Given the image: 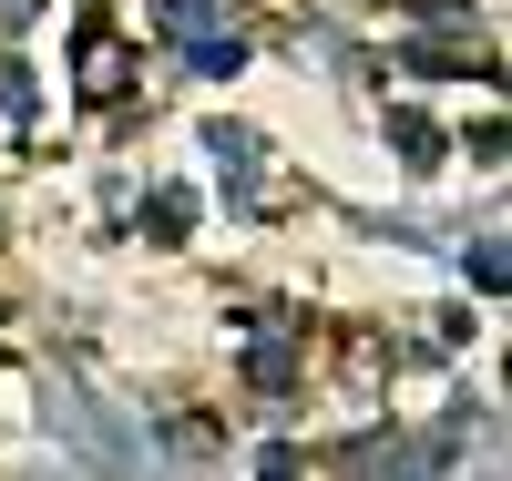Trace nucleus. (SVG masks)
<instances>
[{
    "mask_svg": "<svg viewBox=\"0 0 512 481\" xmlns=\"http://www.w3.org/2000/svg\"><path fill=\"white\" fill-rule=\"evenodd\" d=\"M246 379L267 389V400H277V389L297 379V348H287V338H256V348H246Z\"/></svg>",
    "mask_w": 512,
    "mask_h": 481,
    "instance_id": "39448f33",
    "label": "nucleus"
},
{
    "mask_svg": "<svg viewBox=\"0 0 512 481\" xmlns=\"http://www.w3.org/2000/svg\"><path fill=\"white\" fill-rule=\"evenodd\" d=\"M256 481H297V451H287V441H267V451H256Z\"/></svg>",
    "mask_w": 512,
    "mask_h": 481,
    "instance_id": "1a4fd4ad",
    "label": "nucleus"
},
{
    "mask_svg": "<svg viewBox=\"0 0 512 481\" xmlns=\"http://www.w3.org/2000/svg\"><path fill=\"white\" fill-rule=\"evenodd\" d=\"M154 11H164V21H175L185 41H205V0H154Z\"/></svg>",
    "mask_w": 512,
    "mask_h": 481,
    "instance_id": "6e6552de",
    "label": "nucleus"
},
{
    "mask_svg": "<svg viewBox=\"0 0 512 481\" xmlns=\"http://www.w3.org/2000/svg\"><path fill=\"white\" fill-rule=\"evenodd\" d=\"M205 154L226 164V185H246V174H256V134H246V123H205Z\"/></svg>",
    "mask_w": 512,
    "mask_h": 481,
    "instance_id": "7ed1b4c3",
    "label": "nucleus"
},
{
    "mask_svg": "<svg viewBox=\"0 0 512 481\" xmlns=\"http://www.w3.org/2000/svg\"><path fill=\"white\" fill-rule=\"evenodd\" d=\"M390 144H400V164H410V174H431V164H441V134H431L420 113H390Z\"/></svg>",
    "mask_w": 512,
    "mask_h": 481,
    "instance_id": "423d86ee",
    "label": "nucleus"
},
{
    "mask_svg": "<svg viewBox=\"0 0 512 481\" xmlns=\"http://www.w3.org/2000/svg\"><path fill=\"white\" fill-rule=\"evenodd\" d=\"M144 226H154V246H175V236L195 226V195H185V185H154V205H144Z\"/></svg>",
    "mask_w": 512,
    "mask_h": 481,
    "instance_id": "20e7f679",
    "label": "nucleus"
},
{
    "mask_svg": "<svg viewBox=\"0 0 512 481\" xmlns=\"http://www.w3.org/2000/svg\"><path fill=\"white\" fill-rule=\"evenodd\" d=\"M451 441H461V430H420V441H410V430H400V441H359V451H349V481H431V471L451 461Z\"/></svg>",
    "mask_w": 512,
    "mask_h": 481,
    "instance_id": "f257e3e1",
    "label": "nucleus"
},
{
    "mask_svg": "<svg viewBox=\"0 0 512 481\" xmlns=\"http://www.w3.org/2000/svg\"><path fill=\"white\" fill-rule=\"evenodd\" d=\"M82 93H123V52H113V21L103 11L82 21Z\"/></svg>",
    "mask_w": 512,
    "mask_h": 481,
    "instance_id": "f03ea898",
    "label": "nucleus"
},
{
    "mask_svg": "<svg viewBox=\"0 0 512 481\" xmlns=\"http://www.w3.org/2000/svg\"><path fill=\"white\" fill-rule=\"evenodd\" d=\"M195 72H216V82H226V72H246V52H236V41H216V31H205V41H195Z\"/></svg>",
    "mask_w": 512,
    "mask_h": 481,
    "instance_id": "0eeeda50",
    "label": "nucleus"
}]
</instances>
